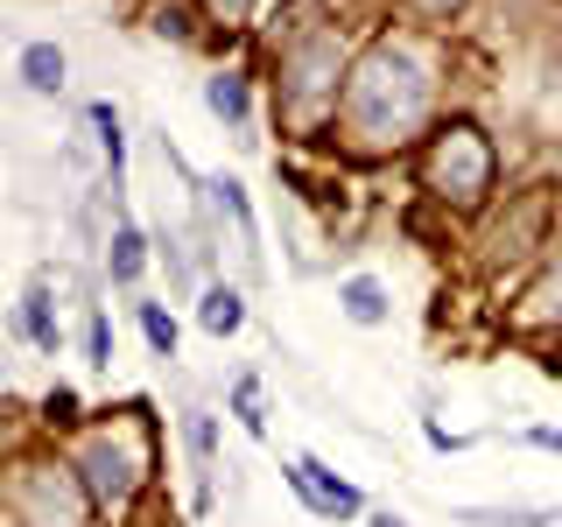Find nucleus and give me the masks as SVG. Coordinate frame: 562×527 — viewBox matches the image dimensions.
Wrapping results in <instances>:
<instances>
[{"label": "nucleus", "mask_w": 562, "mask_h": 527, "mask_svg": "<svg viewBox=\"0 0 562 527\" xmlns=\"http://www.w3.org/2000/svg\"><path fill=\"white\" fill-rule=\"evenodd\" d=\"M345 134L366 155H386L429 120V57L415 43H373L366 64L345 78Z\"/></svg>", "instance_id": "nucleus-1"}, {"label": "nucleus", "mask_w": 562, "mask_h": 527, "mask_svg": "<svg viewBox=\"0 0 562 527\" xmlns=\"http://www.w3.org/2000/svg\"><path fill=\"white\" fill-rule=\"evenodd\" d=\"M492 176H499V155H492V141L471 127V120L436 127L429 148H422V190H429V198H443V204H457V211L485 204Z\"/></svg>", "instance_id": "nucleus-2"}, {"label": "nucleus", "mask_w": 562, "mask_h": 527, "mask_svg": "<svg viewBox=\"0 0 562 527\" xmlns=\"http://www.w3.org/2000/svg\"><path fill=\"white\" fill-rule=\"evenodd\" d=\"M78 479H85V492H92V506L120 514V506L140 492V479H148V429H140V422H113V429L85 436Z\"/></svg>", "instance_id": "nucleus-3"}, {"label": "nucleus", "mask_w": 562, "mask_h": 527, "mask_svg": "<svg viewBox=\"0 0 562 527\" xmlns=\"http://www.w3.org/2000/svg\"><path fill=\"white\" fill-rule=\"evenodd\" d=\"M338 70H345V43L330 29H303L274 64L281 105H289L295 120H316L324 105H338Z\"/></svg>", "instance_id": "nucleus-4"}, {"label": "nucleus", "mask_w": 562, "mask_h": 527, "mask_svg": "<svg viewBox=\"0 0 562 527\" xmlns=\"http://www.w3.org/2000/svg\"><path fill=\"white\" fill-rule=\"evenodd\" d=\"M85 506H92V492H85L78 471H64V464H14V479H8L14 527H85Z\"/></svg>", "instance_id": "nucleus-5"}, {"label": "nucleus", "mask_w": 562, "mask_h": 527, "mask_svg": "<svg viewBox=\"0 0 562 527\" xmlns=\"http://www.w3.org/2000/svg\"><path fill=\"white\" fill-rule=\"evenodd\" d=\"M338 310H345L359 330H380L386 316H394V303H386V289H380L373 274H351V281H338Z\"/></svg>", "instance_id": "nucleus-6"}, {"label": "nucleus", "mask_w": 562, "mask_h": 527, "mask_svg": "<svg viewBox=\"0 0 562 527\" xmlns=\"http://www.w3.org/2000/svg\"><path fill=\"white\" fill-rule=\"evenodd\" d=\"M22 85H29V92H43V99H57L64 92V49L57 43H29L22 49Z\"/></svg>", "instance_id": "nucleus-7"}, {"label": "nucleus", "mask_w": 562, "mask_h": 527, "mask_svg": "<svg viewBox=\"0 0 562 527\" xmlns=\"http://www.w3.org/2000/svg\"><path fill=\"white\" fill-rule=\"evenodd\" d=\"M22 338H29V345H43V351H57V316H49V274H35V281H29V295H22Z\"/></svg>", "instance_id": "nucleus-8"}, {"label": "nucleus", "mask_w": 562, "mask_h": 527, "mask_svg": "<svg viewBox=\"0 0 562 527\" xmlns=\"http://www.w3.org/2000/svg\"><path fill=\"white\" fill-rule=\"evenodd\" d=\"M198 324L211 330V338H233V330L246 324V295H239V289H225V281H218V289H211L204 303H198Z\"/></svg>", "instance_id": "nucleus-9"}, {"label": "nucleus", "mask_w": 562, "mask_h": 527, "mask_svg": "<svg viewBox=\"0 0 562 527\" xmlns=\"http://www.w3.org/2000/svg\"><path fill=\"white\" fill-rule=\"evenodd\" d=\"M140 239L134 225H113V239H105V268H113V281H140V268H148V254H140Z\"/></svg>", "instance_id": "nucleus-10"}, {"label": "nucleus", "mask_w": 562, "mask_h": 527, "mask_svg": "<svg viewBox=\"0 0 562 527\" xmlns=\"http://www.w3.org/2000/svg\"><path fill=\"white\" fill-rule=\"evenodd\" d=\"M92 127H99L105 162H113V198H120V190H127V134H120V113L113 105H92Z\"/></svg>", "instance_id": "nucleus-11"}, {"label": "nucleus", "mask_w": 562, "mask_h": 527, "mask_svg": "<svg viewBox=\"0 0 562 527\" xmlns=\"http://www.w3.org/2000/svg\"><path fill=\"white\" fill-rule=\"evenodd\" d=\"M204 99H211V113H218L225 127H246V78L239 70H218V78L204 85Z\"/></svg>", "instance_id": "nucleus-12"}, {"label": "nucleus", "mask_w": 562, "mask_h": 527, "mask_svg": "<svg viewBox=\"0 0 562 527\" xmlns=\"http://www.w3.org/2000/svg\"><path fill=\"white\" fill-rule=\"evenodd\" d=\"M464 527H549L555 514H535V506H457Z\"/></svg>", "instance_id": "nucleus-13"}, {"label": "nucleus", "mask_w": 562, "mask_h": 527, "mask_svg": "<svg viewBox=\"0 0 562 527\" xmlns=\"http://www.w3.org/2000/svg\"><path fill=\"white\" fill-rule=\"evenodd\" d=\"M549 316H562V260L527 289V324H549Z\"/></svg>", "instance_id": "nucleus-14"}, {"label": "nucleus", "mask_w": 562, "mask_h": 527, "mask_svg": "<svg viewBox=\"0 0 562 527\" xmlns=\"http://www.w3.org/2000/svg\"><path fill=\"white\" fill-rule=\"evenodd\" d=\"M140 330H148V345L162 351V359H176V316L162 303H140Z\"/></svg>", "instance_id": "nucleus-15"}, {"label": "nucleus", "mask_w": 562, "mask_h": 527, "mask_svg": "<svg viewBox=\"0 0 562 527\" xmlns=\"http://www.w3.org/2000/svg\"><path fill=\"white\" fill-rule=\"evenodd\" d=\"M233 408H239V429H246V436H268V415H260V386H254V380L233 386Z\"/></svg>", "instance_id": "nucleus-16"}, {"label": "nucleus", "mask_w": 562, "mask_h": 527, "mask_svg": "<svg viewBox=\"0 0 562 527\" xmlns=\"http://www.w3.org/2000/svg\"><path fill=\"white\" fill-rule=\"evenodd\" d=\"M85 359H92V366H113V324H105L99 310L85 316Z\"/></svg>", "instance_id": "nucleus-17"}, {"label": "nucleus", "mask_w": 562, "mask_h": 527, "mask_svg": "<svg viewBox=\"0 0 562 527\" xmlns=\"http://www.w3.org/2000/svg\"><path fill=\"white\" fill-rule=\"evenodd\" d=\"M246 8H254V0H204V14H211L218 29H239V22H246Z\"/></svg>", "instance_id": "nucleus-18"}, {"label": "nucleus", "mask_w": 562, "mask_h": 527, "mask_svg": "<svg viewBox=\"0 0 562 527\" xmlns=\"http://www.w3.org/2000/svg\"><path fill=\"white\" fill-rule=\"evenodd\" d=\"M422 436H429V444H436V450H464V436H450V429H443V422H422Z\"/></svg>", "instance_id": "nucleus-19"}, {"label": "nucleus", "mask_w": 562, "mask_h": 527, "mask_svg": "<svg viewBox=\"0 0 562 527\" xmlns=\"http://www.w3.org/2000/svg\"><path fill=\"white\" fill-rule=\"evenodd\" d=\"M408 8H422V14H436V22H443V14H457L464 0H408Z\"/></svg>", "instance_id": "nucleus-20"}, {"label": "nucleus", "mask_w": 562, "mask_h": 527, "mask_svg": "<svg viewBox=\"0 0 562 527\" xmlns=\"http://www.w3.org/2000/svg\"><path fill=\"white\" fill-rule=\"evenodd\" d=\"M527 444H535V450H562V429H527Z\"/></svg>", "instance_id": "nucleus-21"}, {"label": "nucleus", "mask_w": 562, "mask_h": 527, "mask_svg": "<svg viewBox=\"0 0 562 527\" xmlns=\"http://www.w3.org/2000/svg\"><path fill=\"white\" fill-rule=\"evenodd\" d=\"M373 527H408V520H401V514H386V506H380V514H373Z\"/></svg>", "instance_id": "nucleus-22"}]
</instances>
